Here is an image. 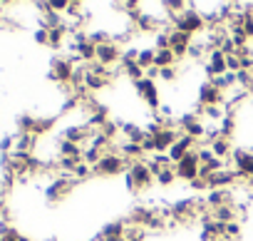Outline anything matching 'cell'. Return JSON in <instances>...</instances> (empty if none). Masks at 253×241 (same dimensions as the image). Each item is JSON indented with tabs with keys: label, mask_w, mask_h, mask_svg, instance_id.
<instances>
[{
	"label": "cell",
	"mask_w": 253,
	"mask_h": 241,
	"mask_svg": "<svg viewBox=\"0 0 253 241\" xmlns=\"http://www.w3.org/2000/svg\"><path fill=\"white\" fill-rule=\"evenodd\" d=\"M18 241H30V239H28V236H23V234H20V239H18Z\"/></svg>",
	"instance_id": "56"
},
{
	"label": "cell",
	"mask_w": 253,
	"mask_h": 241,
	"mask_svg": "<svg viewBox=\"0 0 253 241\" xmlns=\"http://www.w3.org/2000/svg\"><path fill=\"white\" fill-rule=\"evenodd\" d=\"M122 130H124L126 140L134 142V145H142V142L147 140V130H139L137 125H122Z\"/></svg>",
	"instance_id": "24"
},
{
	"label": "cell",
	"mask_w": 253,
	"mask_h": 241,
	"mask_svg": "<svg viewBox=\"0 0 253 241\" xmlns=\"http://www.w3.org/2000/svg\"><path fill=\"white\" fill-rule=\"evenodd\" d=\"M228 33H231V40L236 43V48H246V40H248V33H246V28H243L241 23H231V28H228Z\"/></svg>",
	"instance_id": "25"
},
{
	"label": "cell",
	"mask_w": 253,
	"mask_h": 241,
	"mask_svg": "<svg viewBox=\"0 0 253 241\" xmlns=\"http://www.w3.org/2000/svg\"><path fill=\"white\" fill-rule=\"evenodd\" d=\"M199 169H201V162H199V154H196V152H189L184 159H179V162L174 164L176 177H179V179H189V182H194V179L199 177Z\"/></svg>",
	"instance_id": "5"
},
{
	"label": "cell",
	"mask_w": 253,
	"mask_h": 241,
	"mask_svg": "<svg viewBox=\"0 0 253 241\" xmlns=\"http://www.w3.org/2000/svg\"><path fill=\"white\" fill-rule=\"evenodd\" d=\"M171 216H174V219H189V216H196V201H194V199L176 201V204L171 206Z\"/></svg>",
	"instance_id": "18"
},
{
	"label": "cell",
	"mask_w": 253,
	"mask_h": 241,
	"mask_svg": "<svg viewBox=\"0 0 253 241\" xmlns=\"http://www.w3.org/2000/svg\"><path fill=\"white\" fill-rule=\"evenodd\" d=\"M196 154H199V162H201V164H209V162L216 159V154L211 152V147H204V149H199Z\"/></svg>",
	"instance_id": "46"
},
{
	"label": "cell",
	"mask_w": 253,
	"mask_h": 241,
	"mask_svg": "<svg viewBox=\"0 0 253 241\" xmlns=\"http://www.w3.org/2000/svg\"><path fill=\"white\" fill-rule=\"evenodd\" d=\"M144 77H147V80H157V77H159V67L152 65L149 70H144Z\"/></svg>",
	"instance_id": "53"
},
{
	"label": "cell",
	"mask_w": 253,
	"mask_h": 241,
	"mask_svg": "<svg viewBox=\"0 0 253 241\" xmlns=\"http://www.w3.org/2000/svg\"><path fill=\"white\" fill-rule=\"evenodd\" d=\"M102 87H107V80L87 70V75H84V90H87V92H97V90H102Z\"/></svg>",
	"instance_id": "27"
},
{
	"label": "cell",
	"mask_w": 253,
	"mask_h": 241,
	"mask_svg": "<svg viewBox=\"0 0 253 241\" xmlns=\"http://www.w3.org/2000/svg\"><path fill=\"white\" fill-rule=\"evenodd\" d=\"M236 179H238L236 172H231V169H221V172H216V174L209 177V189H228Z\"/></svg>",
	"instance_id": "16"
},
{
	"label": "cell",
	"mask_w": 253,
	"mask_h": 241,
	"mask_svg": "<svg viewBox=\"0 0 253 241\" xmlns=\"http://www.w3.org/2000/svg\"><path fill=\"white\" fill-rule=\"evenodd\" d=\"M154 55H157V50H139V57H137L139 67L149 70V67L154 65Z\"/></svg>",
	"instance_id": "36"
},
{
	"label": "cell",
	"mask_w": 253,
	"mask_h": 241,
	"mask_svg": "<svg viewBox=\"0 0 253 241\" xmlns=\"http://www.w3.org/2000/svg\"><path fill=\"white\" fill-rule=\"evenodd\" d=\"M174 179H176V172H174V167H167V169H162V172L157 174V184H162V187H169V184H174Z\"/></svg>",
	"instance_id": "35"
},
{
	"label": "cell",
	"mask_w": 253,
	"mask_h": 241,
	"mask_svg": "<svg viewBox=\"0 0 253 241\" xmlns=\"http://www.w3.org/2000/svg\"><path fill=\"white\" fill-rule=\"evenodd\" d=\"M179 127L184 130V135H189V137H194V140H201V137H206V127H204V122L196 117V112H189V114H184L181 119H179Z\"/></svg>",
	"instance_id": "6"
},
{
	"label": "cell",
	"mask_w": 253,
	"mask_h": 241,
	"mask_svg": "<svg viewBox=\"0 0 253 241\" xmlns=\"http://www.w3.org/2000/svg\"><path fill=\"white\" fill-rule=\"evenodd\" d=\"M144 226H134V224H129L124 229V241H142L144 239Z\"/></svg>",
	"instance_id": "33"
},
{
	"label": "cell",
	"mask_w": 253,
	"mask_h": 241,
	"mask_svg": "<svg viewBox=\"0 0 253 241\" xmlns=\"http://www.w3.org/2000/svg\"><path fill=\"white\" fill-rule=\"evenodd\" d=\"M236 82H238L243 90L253 87V72H248V70H238V72H236Z\"/></svg>",
	"instance_id": "39"
},
{
	"label": "cell",
	"mask_w": 253,
	"mask_h": 241,
	"mask_svg": "<svg viewBox=\"0 0 253 241\" xmlns=\"http://www.w3.org/2000/svg\"><path fill=\"white\" fill-rule=\"evenodd\" d=\"M75 55H77V60L94 62L97 60V45H92L89 40L87 43H80V45H75Z\"/></svg>",
	"instance_id": "20"
},
{
	"label": "cell",
	"mask_w": 253,
	"mask_h": 241,
	"mask_svg": "<svg viewBox=\"0 0 253 241\" xmlns=\"http://www.w3.org/2000/svg\"><path fill=\"white\" fill-rule=\"evenodd\" d=\"M137 25H139V30H144V33H152V30H157V25H159V20H157V15H149V13H142V18L137 20Z\"/></svg>",
	"instance_id": "32"
},
{
	"label": "cell",
	"mask_w": 253,
	"mask_h": 241,
	"mask_svg": "<svg viewBox=\"0 0 253 241\" xmlns=\"http://www.w3.org/2000/svg\"><path fill=\"white\" fill-rule=\"evenodd\" d=\"M126 169V159L122 154H104L99 159L97 167H92V174H99V177H114V174H122Z\"/></svg>",
	"instance_id": "4"
},
{
	"label": "cell",
	"mask_w": 253,
	"mask_h": 241,
	"mask_svg": "<svg viewBox=\"0 0 253 241\" xmlns=\"http://www.w3.org/2000/svg\"><path fill=\"white\" fill-rule=\"evenodd\" d=\"M67 8H70L67 0H52V3H50V10H52V13H57V10H65V13H67Z\"/></svg>",
	"instance_id": "50"
},
{
	"label": "cell",
	"mask_w": 253,
	"mask_h": 241,
	"mask_svg": "<svg viewBox=\"0 0 253 241\" xmlns=\"http://www.w3.org/2000/svg\"><path fill=\"white\" fill-rule=\"evenodd\" d=\"M211 152H213L218 159L228 157V152H231V145H228V140H226V137H218L216 142H211Z\"/></svg>",
	"instance_id": "30"
},
{
	"label": "cell",
	"mask_w": 253,
	"mask_h": 241,
	"mask_svg": "<svg viewBox=\"0 0 253 241\" xmlns=\"http://www.w3.org/2000/svg\"><path fill=\"white\" fill-rule=\"evenodd\" d=\"M72 187H75V179H67V177H57L47 189H45V194H47V201H60L62 196H67L70 192H72Z\"/></svg>",
	"instance_id": "8"
},
{
	"label": "cell",
	"mask_w": 253,
	"mask_h": 241,
	"mask_svg": "<svg viewBox=\"0 0 253 241\" xmlns=\"http://www.w3.org/2000/svg\"><path fill=\"white\" fill-rule=\"evenodd\" d=\"M152 182H154V174H152L149 164H144V162H132L129 177H126V187H129L132 192H134V189H149Z\"/></svg>",
	"instance_id": "2"
},
{
	"label": "cell",
	"mask_w": 253,
	"mask_h": 241,
	"mask_svg": "<svg viewBox=\"0 0 253 241\" xmlns=\"http://www.w3.org/2000/svg\"><path fill=\"white\" fill-rule=\"evenodd\" d=\"M159 77H164V80L171 82V80L176 77V70H174V67H164V70H159Z\"/></svg>",
	"instance_id": "52"
},
{
	"label": "cell",
	"mask_w": 253,
	"mask_h": 241,
	"mask_svg": "<svg viewBox=\"0 0 253 241\" xmlns=\"http://www.w3.org/2000/svg\"><path fill=\"white\" fill-rule=\"evenodd\" d=\"M47 40H50V33H47V28H38L35 30V43H40V45H47Z\"/></svg>",
	"instance_id": "47"
},
{
	"label": "cell",
	"mask_w": 253,
	"mask_h": 241,
	"mask_svg": "<svg viewBox=\"0 0 253 241\" xmlns=\"http://www.w3.org/2000/svg\"><path fill=\"white\" fill-rule=\"evenodd\" d=\"M181 137V132H176L174 130V125H169V127H164V130H159L157 135H154V145H157V152H169L171 149V145L176 142Z\"/></svg>",
	"instance_id": "10"
},
{
	"label": "cell",
	"mask_w": 253,
	"mask_h": 241,
	"mask_svg": "<svg viewBox=\"0 0 253 241\" xmlns=\"http://www.w3.org/2000/svg\"><path fill=\"white\" fill-rule=\"evenodd\" d=\"M144 154V149H142V145H134V142H126V145H122V157L124 159H139Z\"/></svg>",
	"instance_id": "28"
},
{
	"label": "cell",
	"mask_w": 253,
	"mask_h": 241,
	"mask_svg": "<svg viewBox=\"0 0 253 241\" xmlns=\"http://www.w3.org/2000/svg\"><path fill=\"white\" fill-rule=\"evenodd\" d=\"M223 236H226V241H236V239L241 236V224H238V221H231V224H226V231H223Z\"/></svg>",
	"instance_id": "41"
},
{
	"label": "cell",
	"mask_w": 253,
	"mask_h": 241,
	"mask_svg": "<svg viewBox=\"0 0 253 241\" xmlns=\"http://www.w3.org/2000/svg\"><path fill=\"white\" fill-rule=\"evenodd\" d=\"M134 87H137V92H139V95L147 99V104H149L152 109H157V107H159V92H157L154 80L142 77V80H137V82H134Z\"/></svg>",
	"instance_id": "9"
},
{
	"label": "cell",
	"mask_w": 253,
	"mask_h": 241,
	"mask_svg": "<svg viewBox=\"0 0 253 241\" xmlns=\"http://www.w3.org/2000/svg\"><path fill=\"white\" fill-rule=\"evenodd\" d=\"M171 23H174V30H179V33H186V35L201 33V30L206 28V20H204V15H201L199 10H194L191 5H189L184 13H179V15H171Z\"/></svg>",
	"instance_id": "1"
},
{
	"label": "cell",
	"mask_w": 253,
	"mask_h": 241,
	"mask_svg": "<svg viewBox=\"0 0 253 241\" xmlns=\"http://www.w3.org/2000/svg\"><path fill=\"white\" fill-rule=\"evenodd\" d=\"M211 85H216L221 92H226L228 87H233V85H236V72H226V75H221V77H213V80H211Z\"/></svg>",
	"instance_id": "29"
},
{
	"label": "cell",
	"mask_w": 253,
	"mask_h": 241,
	"mask_svg": "<svg viewBox=\"0 0 253 241\" xmlns=\"http://www.w3.org/2000/svg\"><path fill=\"white\" fill-rule=\"evenodd\" d=\"M169 48H171V52L176 57H184L189 52V48H191V35L179 33V30H171L169 33Z\"/></svg>",
	"instance_id": "12"
},
{
	"label": "cell",
	"mask_w": 253,
	"mask_h": 241,
	"mask_svg": "<svg viewBox=\"0 0 253 241\" xmlns=\"http://www.w3.org/2000/svg\"><path fill=\"white\" fill-rule=\"evenodd\" d=\"M211 216H213V221L231 224V221H236V209H233V204H223L218 209H211Z\"/></svg>",
	"instance_id": "21"
},
{
	"label": "cell",
	"mask_w": 253,
	"mask_h": 241,
	"mask_svg": "<svg viewBox=\"0 0 253 241\" xmlns=\"http://www.w3.org/2000/svg\"><path fill=\"white\" fill-rule=\"evenodd\" d=\"M18 127H20V132H28V135H33V127H35V117H30V114H23V117L18 119Z\"/></svg>",
	"instance_id": "42"
},
{
	"label": "cell",
	"mask_w": 253,
	"mask_h": 241,
	"mask_svg": "<svg viewBox=\"0 0 253 241\" xmlns=\"http://www.w3.org/2000/svg\"><path fill=\"white\" fill-rule=\"evenodd\" d=\"M206 204H209V209H218L223 204H231V189H209Z\"/></svg>",
	"instance_id": "17"
},
{
	"label": "cell",
	"mask_w": 253,
	"mask_h": 241,
	"mask_svg": "<svg viewBox=\"0 0 253 241\" xmlns=\"http://www.w3.org/2000/svg\"><path fill=\"white\" fill-rule=\"evenodd\" d=\"M194 142H196L194 137H189V135H181V137H179V140L171 145V149H169V159H171L174 164H176L179 159H184L189 152H194Z\"/></svg>",
	"instance_id": "11"
},
{
	"label": "cell",
	"mask_w": 253,
	"mask_h": 241,
	"mask_svg": "<svg viewBox=\"0 0 253 241\" xmlns=\"http://www.w3.org/2000/svg\"><path fill=\"white\" fill-rule=\"evenodd\" d=\"M50 33V40H47V45L50 48H60L62 45V40H65V33H67V28L62 25V28H55V30H47Z\"/></svg>",
	"instance_id": "34"
},
{
	"label": "cell",
	"mask_w": 253,
	"mask_h": 241,
	"mask_svg": "<svg viewBox=\"0 0 253 241\" xmlns=\"http://www.w3.org/2000/svg\"><path fill=\"white\" fill-rule=\"evenodd\" d=\"M157 216V211H152V209H147V206H137L134 211H132V224L134 226H149V221Z\"/></svg>",
	"instance_id": "22"
},
{
	"label": "cell",
	"mask_w": 253,
	"mask_h": 241,
	"mask_svg": "<svg viewBox=\"0 0 253 241\" xmlns=\"http://www.w3.org/2000/svg\"><path fill=\"white\" fill-rule=\"evenodd\" d=\"M75 60H77V55H72V57H55L52 65H50V80H55L60 85H70L72 72H75Z\"/></svg>",
	"instance_id": "3"
},
{
	"label": "cell",
	"mask_w": 253,
	"mask_h": 241,
	"mask_svg": "<svg viewBox=\"0 0 253 241\" xmlns=\"http://www.w3.org/2000/svg\"><path fill=\"white\" fill-rule=\"evenodd\" d=\"M18 239H20V234H18L15 229H10V231H8L3 239H0V241H18Z\"/></svg>",
	"instance_id": "54"
},
{
	"label": "cell",
	"mask_w": 253,
	"mask_h": 241,
	"mask_svg": "<svg viewBox=\"0 0 253 241\" xmlns=\"http://www.w3.org/2000/svg\"><path fill=\"white\" fill-rule=\"evenodd\" d=\"M226 67H228L231 72H238V70H241V60H238V55H226Z\"/></svg>",
	"instance_id": "48"
},
{
	"label": "cell",
	"mask_w": 253,
	"mask_h": 241,
	"mask_svg": "<svg viewBox=\"0 0 253 241\" xmlns=\"http://www.w3.org/2000/svg\"><path fill=\"white\" fill-rule=\"evenodd\" d=\"M157 50H169V33H157Z\"/></svg>",
	"instance_id": "49"
},
{
	"label": "cell",
	"mask_w": 253,
	"mask_h": 241,
	"mask_svg": "<svg viewBox=\"0 0 253 241\" xmlns=\"http://www.w3.org/2000/svg\"><path fill=\"white\" fill-rule=\"evenodd\" d=\"M117 60H122V50L117 43H104V45H97V62L102 65H114Z\"/></svg>",
	"instance_id": "13"
},
{
	"label": "cell",
	"mask_w": 253,
	"mask_h": 241,
	"mask_svg": "<svg viewBox=\"0 0 253 241\" xmlns=\"http://www.w3.org/2000/svg\"><path fill=\"white\" fill-rule=\"evenodd\" d=\"M233 162H236L238 179H253V154H248V152H233Z\"/></svg>",
	"instance_id": "14"
},
{
	"label": "cell",
	"mask_w": 253,
	"mask_h": 241,
	"mask_svg": "<svg viewBox=\"0 0 253 241\" xmlns=\"http://www.w3.org/2000/svg\"><path fill=\"white\" fill-rule=\"evenodd\" d=\"M191 187H194V189H209V182H206V179H199V177H196V179L191 182Z\"/></svg>",
	"instance_id": "55"
},
{
	"label": "cell",
	"mask_w": 253,
	"mask_h": 241,
	"mask_svg": "<svg viewBox=\"0 0 253 241\" xmlns=\"http://www.w3.org/2000/svg\"><path fill=\"white\" fill-rule=\"evenodd\" d=\"M57 149H60V152H57L60 157H70V159H80V162H82V152H84V149H82L80 145H72V142L62 140Z\"/></svg>",
	"instance_id": "23"
},
{
	"label": "cell",
	"mask_w": 253,
	"mask_h": 241,
	"mask_svg": "<svg viewBox=\"0 0 253 241\" xmlns=\"http://www.w3.org/2000/svg\"><path fill=\"white\" fill-rule=\"evenodd\" d=\"M124 72L129 75V77H132L134 82L144 77V67H139V62H129V65H124Z\"/></svg>",
	"instance_id": "40"
},
{
	"label": "cell",
	"mask_w": 253,
	"mask_h": 241,
	"mask_svg": "<svg viewBox=\"0 0 253 241\" xmlns=\"http://www.w3.org/2000/svg\"><path fill=\"white\" fill-rule=\"evenodd\" d=\"M117 130H119V125H117V122H107V125H104V127H102L99 132H102V135H104V137H107V140L112 142V140H114V137L119 135Z\"/></svg>",
	"instance_id": "45"
},
{
	"label": "cell",
	"mask_w": 253,
	"mask_h": 241,
	"mask_svg": "<svg viewBox=\"0 0 253 241\" xmlns=\"http://www.w3.org/2000/svg\"><path fill=\"white\" fill-rule=\"evenodd\" d=\"M243 28H246L248 38H253V13H251V10H248V15H246V20H243Z\"/></svg>",
	"instance_id": "51"
},
{
	"label": "cell",
	"mask_w": 253,
	"mask_h": 241,
	"mask_svg": "<svg viewBox=\"0 0 253 241\" xmlns=\"http://www.w3.org/2000/svg\"><path fill=\"white\" fill-rule=\"evenodd\" d=\"M35 135H28V132H18L15 135V149L13 152H20V154H30L33 147H35Z\"/></svg>",
	"instance_id": "19"
},
{
	"label": "cell",
	"mask_w": 253,
	"mask_h": 241,
	"mask_svg": "<svg viewBox=\"0 0 253 241\" xmlns=\"http://www.w3.org/2000/svg\"><path fill=\"white\" fill-rule=\"evenodd\" d=\"M199 114H206L209 119H213V122H218V119L223 117V109L221 107H201V112Z\"/></svg>",
	"instance_id": "44"
},
{
	"label": "cell",
	"mask_w": 253,
	"mask_h": 241,
	"mask_svg": "<svg viewBox=\"0 0 253 241\" xmlns=\"http://www.w3.org/2000/svg\"><path fill=\"white\" fill-rule=\"evenodd\" d=\"M233 130H236V119H233V114H226L221 122V137H231Z\"/></svg>",
	"instance_id": "37"
},
{
	"label": "cell",
	"mask_w": 253,
	"mask_h": 241,
	"mask_svg": "<svg viewBox=\"0 0 253 241\" xmlns=\"http://www.w3.org/2000/svg\"><path fill=\"white\" fill-rule=\"evenodd\" d=\"M251 90H253V87H251Z\"/></svg>",
	"instance_id": "57"
},
{
	"label": "cell",
	"mask_w": 253,
	"mask_h": 241,
	"mask_svg": "<svg viewBox=\"0 0 253 241\" xmlns=\"http://www.w3.org/2000/svg\"><path fill=\"white\" fill-rule=\"evenodd\" d=\"M52 127V119H35V127H33V135H45L47 130Z\"/></svg>",
	"instance_id": "43"
},
{
	"label": "cell",
	"mask_w": 253,
	"mask_h": 241,
	"mask_svg": "<svg viewBox=\"0 0 253 241\" xmlns=\"http://www.w3.org/2000/svg\"><path fill=\"white\" fill-rule=\"evenodd\" d=\"M174 60H176V55L171 52V48H169V50H157V55H154V65H157L159 70L174 67Z\"/></svg>",
	"instance_id": "26"
},
{
	"label": "cell",
	"mask_w": 253,
	"mask_h": 241,
	"mask_svg": "<svg viewBox=\"0 0 253 241\" xmlns=\"http://www.w3.org/2000/svg\"><path fill=\"white\" fill-rule=\"evenodd\" d=\"M223 99H226V92H221V90H218L216 85H211V82H206V85L201 87V92H199L201 107H221Z\"/></svg>",
	"instance_id": "7"
},
{
	"label": "cell",
	"mask_w": 253,
	"mask_h": 241,
	"mask_svg": "<svg viewBox=\"0 0 253 241\" xmlns=\"http://www.w3.org/2000/svg\"><path fill=\"white\" fill-rule=\"evenodd\" d=\"M89 174H92V167L84 164V162H80V164L75 167V172H72V179H75V182H82V179H87Z\"/></svg>",
	"instance_id": "38"
},
{
	"label": "cell",
	"mask_w": 253,
	"mask_h": 241,
	"mask_svg": "<svg viewBox=\"0 0 253 241\" xmlns=\"http://www.w3.org/2000/svg\"><path fill=\"white\" fill-rule=\"evenodd\" d=\"M102 157H104V152H102V149H94V147H87V149L82 152V162L89 164V167H97Z\"/></svg>",
	"instance_id": "31"
},
{
	"label": "cell",
	"mask_w": 253,
	"mask_h": 241,
	"mask_svg": "<svg viewBox=\"0 0 253 241\" xmlns=\"http://www.w3.org/2000/svg\"><path fill=\"white\" fill-rule=\"evenodd\" d=\"M228 72V67H226V55L221 52V50H213L211 48V60H209V65H206V75L213 80V77H221V75H226Z\"/></svg>",
	"instance_id": "15"
}]
</instances>
